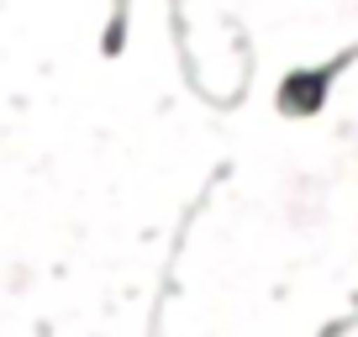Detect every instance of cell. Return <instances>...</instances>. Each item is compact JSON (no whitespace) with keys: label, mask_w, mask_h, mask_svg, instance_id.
<instances>
[{"label":"cell","mask_w":358,"mask_h":337,"mask_svg":"<svg viewBox=\"0 0 358 337\" xmlns=\"http://www.w3.org/2000/svg\"><path fill=\"white\" fill-rule=\"evenodd\" d=\"M353 58H358V43H353V48H343L337 58H327V64L290 69V74L280 79V90H274V111L290 116V122H311V116H322V106H327V95H332L337 74H343Z\"/></svg>","instance_id":"1"}]
</instances>
